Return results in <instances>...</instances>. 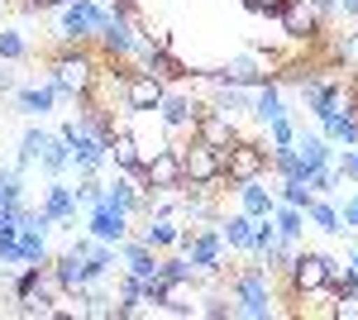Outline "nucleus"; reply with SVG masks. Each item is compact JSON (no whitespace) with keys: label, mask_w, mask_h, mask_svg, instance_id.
<instances>
[{"label":"nucleus","mask_w":358,"mask_h":320,"mask_svg":"<svg viewBox=\"0 0 358 320\" xmlns=\"http://www.w3.org/2000/svg\"><path fill=\"white\" fill-rule=\"evenodd\" d=\"M96 77H101V57L86 53L82 43L53 53V62H48V81H53L57 96H67V101H86L91 86H96Z\"/></svg>","instance_id":"1"},{"label":"nucleus","mask_w":358,"mask_h":320,"mask_svg":"<svg viewBox=\"0 0 358 320\" xmlns=\"http://www.w3.org/2000/svg\"><path fill=\"white\" fill-rule=\"evenodd\" d=\"M229 296L239 301L234 316H248V320H268L273 316V292H268V267H244L229 277Z\"/></svg>","instance_id":"2"},{"label":"nucleus","mask_w":358,"mask_h":320,"mask_svg":"<svg viewBox=\"0 0 358 320\" xmlns=\"http://www.w3.org/2000/svg\"><path fill=\"white\" fill-rule=\"evenodd\" d=\"M268 162H273V148H263V144H253V139H234V144L224 148V182H229V191L244 187V182L268 177Z\"/></svg>","instance_id":"3"},{"label":"nucleus","mask_w":358,"mask_h":320,"mask_svg":"<svg viewBox=\"0 0 358 320\" xmlns=\"http://www.w3.org/2000/svg\"><path fill=\"white\" fill-rule=\"evenodd\" d=\"M167 130V144L182 148V139H196V120H201V101L187 96V91H163V101L153 110Z\"/></svg>","instance_id":"4"},{"label":"nucleus","mask_w":358,"mask_h":320,"mask_svg":"<svg viewBox=\"0 0 358 320\" xmlns=\"http://www.w3.org/2000/svg\"><path fill=\"white\" fill-rule=\"evenodd\" d=\"M177 249H182V258H192V263H196L201 277H215V272H220V258H224L220 230H182Z\"/></svg>","instance_id":"5"},{"label":"nucleus","mask_w":358,"mask_h":320,"mask_svg":"<svg viewBox=\"0 0 358 320\" xmlns=\"http://www.w3.org/2000/svg\"><path fill=\"white\" fill-rule=\"evenodd\" d=\"M182 182H201V187H210V182H224V153L220 148H210V144H201V139H187L182 144Z\"/></svg>","instance_id":"6"},{"label":"nucleus","mask_w":358,"mask_h":320,"mask_svg":"<svg viewBox=\"0 0 358 320\" xmlns=\"http://www.w3.org/2000/svg\"><path fill=\"white\" fill-rule=\"evenodd\" d=\"M277 25H282V34H287L292 43H315V39L325 34V15H320L310 0H287L282 15H277Z\"/></svg>","instance_id":"7"},{"label":"nucleus","mask_w":358,"mask_h":320,"mask_svg":"<svg viewBox=\"0 0 358 320\" xmlns=\"http://www.w3.org/2000/svg\"><path fill=\"white\" fill-rule=\"evenodd\" d=\"M57 134L72 144V167H77V172H86V177H91V172H101V167L110 162V148H106L96 134H86L77 120H67V125H62Z\"/></svg>","instance_id":"8"},{"label":"nucleus","mask_w":358,"mask_h":320,"mask_svg":"<svg viewBox=\"0 0 358 320\" xmlns=\"http://www.w3.org/2000/svg\"><path fill=\"white\" fill-rule=\"evenodd\" d=\"M330 272H334V258H325V253H296L292 258V296L301 301V296H310V292H320L325 282H330Z\"/></svg>","instance_id":"9"},{"label":"nucleus","mask_w":358,"mask_h":320,"mask_svg":"<svg viewBox=\"0 0 358 320\" xmlns=\"http://www.w3.org/2000/svg\"><path fill=\"white\" fill-rule=\"evenodd\" d=\"M163 91L167 86L158 77H148L143 67H134V77L124 81V110H129V115H153L158 101H163Z\"/></svg>","instance_id":"10"},{"label":"nucleus","mask_w":358,"mask_h":320,"mask_svg":"<svg viewBox=\"0 0 358 320\" xmlns=\"http://www.w3.org/2000/svg\"><path fill=\"white\" fill-rule=\"evenodd\" d=\"M196 139L224 153L239 134H234V120H229V115H220V110H201V120H196Z\"/></svg>","instance_id":"11"},{"label":"nucleus","mask_w":358,"mask_h":320,"mask_svg":"<svg viewBox=\"0 0 358 320\" xmlns=\"http://www.w3.org/2000/svg\"><path fill=\"white\" fill-rule=\"evenodd\" d=\"M91 235L106 239V244H124L129 239V215L115 211V206H96L91 211Z\"/></svg>","instance_id":"12"},{"label":"nucleus","mask_w":358,"mask_h":320,"mask_svg":"<svg viewBox=\"0 0 358 320\" xmlns=\"http://www.w3.org/2000/svg\"><path fill=\"white\" fill-rule=\"evenodd\" d=\"M138 239L148 244V249H158V253H167V249H177V239H182V220H172V215H148V225H143Z\"/></svg>","instance_id":"13"},{"label":"nucleus","mask_w":358,"mask_h":320,"mask_svg":"<svg viewBox=\"0 0 358 320\" xmlns=\"http://www.w3.org/2000/svg\"><path fill=\"white\" fill-rule=\"evenodd\" d=\"M296 158H301V172L310 177V167H320V162H330L334 158V148H330V139L325 134H306V130H296Z\"/></svg>","instance_id":"14"},{"label":"nucleus","mask_w":358,"mask_h":320,"mask_svg":"<svg viewBox=\"0 0 358 320\" xmlns=\"http://www.w3.org/2000/svg\"><path fill=\"white\" fill-rule=\"evenodd\" d=\"M53 101H57L53 81H38V86H20V91H15V106H20V115H29V120H34V115L43 120V115L53 110Z\"/></svg>","instance_id":"15"},{"label":"nucleus","mask_w":358,"mask_h":320,"mask_svg":"<svg viewBox=\"0 0 358 320\" xmlns=\"http://www.w3.org/2000/svg\"><path fill=\"white\" fill-rule=\"evenodd\" d=\"M53 139H57V134L29 125V130L20 134V162H15V172H29L34 162H43V153H48V144H53Z\"/></svg>","instance_id":"16"},{"label":"nucleus","mask_w":358,"mask_h":320,"mask_svg":"<svg viewBox=\"0 0 358 320\" xmlns=\"http://www.w3.org/2000/svg\"><path fill=\"white\" fill-rule=\"evenodd\" d=\"M110 162H115V172H138L143 167V144L129 130H120L110 139Z\"/></svg>","instance_id":"17"},{"label":"nucleus","mask_w":358,"mask_h":320,"mask_svg":"<svg viewBox=\"0 0 358 320\" xmlns=\"http://www.w3.org/2000/svg\"><path fill=\"white\" fill-rule=\"evenodd\" d=\"M96 29H91V20H86V5L82 0H67L62 5V48H72V43H86Z\"/></svg>","instance_id":"18"},{"label":"nucleus","mask_w":358,"mask_h":320,"mask_svg":"<svg viewBox=\"0 0 358 320\" xmlns=\"http://www.w3.org/2000/svg\"><path fill=\"white\" fill-rule=\"evenodd\" d=\"M253 120H258V125H273L277 115H287V106H282V81H263V86H258V96H253Z\"/></svg>","instance_id":"19"},{"label":"nucleus","mask_w":358,"mask_h":320,"mask_svg":"<svg viewBox=\"0 0 358 320\" xmlns=\"http://www.w3.org/2000/svg\"><path fill=\"white\" fill-rule=\"evenodd\" d=\"M53 272H57V282L67 287V296L82 292V287H86V253H82V249H67L62 258H53Z\"/></svg>","instance_id":"20"},{"label":"nucleus","mask_w":358,"mask_h":320,"mask_svg":"<svg viewBox=\"0 0 358 320\" xmlns=\"http://www.w3.org/2000/svg\"><path fill=\"white\" fill-rule=\"evenodd\" d=\"M43 211L53 215V225H67V220L77 215V191L53 177V182H48V196H43Z\"/></svg>","instance_id":"21"},{"label":"nucleus","mask_w":358,"mask_h":320,"mask_svg":"<svg viewBox=\"0 0 358 320\" xmlns=\"http://www.w3.org/2000/svg\"><path fill=\"white\" fill-rule=\"evenodd\" d=\"M239 191V206H244V215H253V220H263V215H273V191L263 187V177L258 182H244V187H234Z\"/></svg>","instance_id":"22"},{"label":"nucleus","mask_w":358,"mask_h":320,"mask_svg":"<svg viewBox=\"0 0 358 320\" xmlns=\"http://www.w3.org/2000/svg\"><path fill=\"white\" fill-rule=\"evenodd\" d=\"M20 253H24V263H34V267L53 263V258H48V244H43V230H38L34 220H20Z\"/></svg>","instance_id":"23"},{"label":"nucleus","mask_w":358,"mask_h":320,"mask_svg":"<svg viewBox=\"0 0 358 320\" xmlns=\"http://www.w3.org/2000/svg\"><path fill=\"white\" fill-rule=\"evenodd\" d=\"M273 225H277V239L282 244H296L301 239V230H306V211H296V206H273Z\"/></svg>","instance_id":"24"},{"label":"nucleus","mask_w":358,"mask_h":320,"mask_svg":"<svg viewBox=\"0 0 358 320\" xmlns=\"http://www.w3.org/2000/svg\"><path fill=\"white\" fill-rule=\"evenodd\" d=\"M220 239L229 244V249H248L253 253V215H229V220H220Z\"/></svg>","instance_id":"25"},{"label":"nucleus","mask_w":358,"mask_h":320,"mask_svg":"<svg viewBox=\"0 0 358 320\" xmlns=\"http://www.w3.org/2000/svg\"><path fill=\"white\" fill-rule=\"evenodd\" d=\"M124 263H129L134 277H158V249H148L143 239L124 244Z\"/></svg>","instance_id":"26"},{"label":"nucleus","mask_w":358,"mask_h":320,"mask_svg":"<svg viewBox=\"0 0 358 320\" xmlns=\"http://www.w3.org/2000/svg\"><path fill=\"white\" fill-rule=\"evenodd\" d=\"M143 72H148V77H158L163 86H177V81L187 77V67H182L177 57H172V48H167V53H148V62H143Z\"/></svg>","instance_id":"27"},{"label":"nucleus","mask_w":358,"mask_h":320,"mask_svg":"<svg viewBox=\"0 0 358 320\" xmlns=\"http://www.w3.org/2000/svg\"><path fill=\"white\" fill-rule=\"evenodd\" d=\"M158 306H167L172 316H192V311H196L192 282H163V301H158Z\"/></svg>","instance_id":"28"},{"label":"nucleus","mask_w":358,"mask_h":320,"mask_svg":"<svg viewBox=\"0 0 358 320\" xmlns=\"http://www.w3.org/2000/svg\"><path fill=\"white\" fill-rule=\"evenodd\" d=\"M320 134L330 144H358V115H325L320 120Z\"/></svg>","instance_id":"29"},{"label":"nucleus","mask_w":358,"mask_h":320,"mask_svg":"<svg viewBox=\"0 0 358 320\" xmlns=\"http://www.w3.org/2000/svg\"><path fill=\"white\" fill-rule=\"evenodd\" d=\"M0 206L15 211V215H20V206H24V177H20L15 167H0Z\"/></svg>","instance_id":"30"},{"label":"nucleus","mask_w":358,"mask_h":320,"mask_svg":"<svg viewBox=\"0 0 358 320\" xmlns=\"http://www.w3.org/2000/svg\"><path fill=\"white\" fill-rule=\"evenodd\" d=\"M248 106H253V101H248L234 81H215V110H220V115H229V120H234V115H239V110H248Z\"/></svg>","instance_id":"31"},{"label":"nucleus","mask_w":358,"mask_h":320,"mask_svg":"<svg viewBox=\"0 0 358 320\" xmlns=\"http://www.w3.org/2000/svg\"><path fill=\"white\" fill-rule=\"evenodd\" d=\"M38 167H43L48 177H62V172L72 167V144H67V139L57 134L53 144H48V153H43V162H38Z\"/></svg>","instance_id":"32"},{"label":"nucleus","mask_w":358,"mask_h":320,"mask_svg":"<svg viewBox=\"0 0 358 320\" xmlns=\"http://www.w3.org/2000/svg\"><path fill=\"white\" fill-rule=\"evenodd\" d=\"M306 215H310V225H315V230H325V235H339V230H344V225H339V211H334L330 201H320V196L306 206Z\"/></svg>","instance_id":"33"},{"label":"nucleus","mask_w":358,"mask_h":320,"mask_svg":"<svg viewBox=\"0 0 358 320\" xmlns=\"http://www.w3.org/2000/svg\"><path fill=\"white\" fill-rule=\"evenodd\" d=\"M158 277L163 282H196L201 272H196L192 258H158Z\"/></svg>","instance_id":"34"},{"label":"nucleus","mask_w":358,"mask_h":320,"mask_svg":"<svg viewBox=\"0 0 358 320\" xmlns=\"http://www.w3.org/2000/svg\"><path fill=\"white\" fill-rule=\"evenodd\" d=\"M306 182H310V191H315V196H330L344 177H339V167H334V162H320V167H310V177H306Z\"/></svg>","instance_id":"35"},{"label":"nucleus","mask_w":358,"mask_h":320,"mask_svg":"<svg viewBox=\"0 0 358 320\" xmlns=\"http://www.w3.org/2000/svg\"><path fill=\"white\" fill-rule=\"evenodd\" d=\"M282 201L296 206V211H306V206L315 201V191H310V182H301V177H282Z\"/></svg>","instance_id":"36"},{"label":"nucleus","mask_w":358,"mask_h":320,"mask_svg":"<svg viewBox=\"0 0 358 320\" xmlns=\"http://www.w3.org/2000/svg\"><path fill=\"white\" fill-rule=\"evenodd\" d=\"M273 172H282V177H301L306 182V172H301V158H296V148L287 144V148H273V162H268Z\"/></svg>","instance_id":"37"},{"label":"nucleus","mask_w":358,"mask_h":320,"mask_svg":"<svg viewBox=\"0 0 358 320\" xmlns=\"http://www.w3.org/2000/svg\"><path fill=\"white\" fill-rule=\"evenodd\" d=\"M0 57H5V62H24L29 57V43L15 29H0Z\"/></svg>","instance_id":"38"},{"label":"nucleus","mask_w":358,"mask_h":320,"mask_svg":"<svg viewBox=\"0 0 358 320\" xmlns=\"http://www.w3.org/2000/svg\"><path fill=\"white\" fill-rule=\"evenodd\" d=\"M273 244H277V225H273V215L253 220V253H268Z\"/></svg>","instance_id":"39"},{"label":"nucleus","mask_w":358,"mask_h":320,"mask_svg":"<svg viewBox=\"0 0 358 320\" xmlns=\"http://www.w3.org/2000/svg\"><path fill=\"white\" fill-rule=\"evenodd\" d=\"M334 296H344V292H358V267H339L334 263V272H330V282H325Z\"/></svg>","instance_id":"40"},{"label":"nucleus","mask_w":358,"mask_h":320,"mask_svg":"<svg viewBox=\"0 0 358 320\" xmlns=\"http://www.w3.org/2000/svg\"><path fill=\"white\" fill-rule=\"evenodd\" d=\"M268 139H273V148H287V144H296V125L287 115H277L273 125H268Z\"/></svg>","instance_id":"41"},{"label":"nucleus","mask_w":358,"mask_h":320,"mask_svg":"<svg viewBox=\"0 0 358 320\" xmlns=\"http://www.w3.org/2000/svg\"><path fill=\"white\" fill-rule=\"evenodd\" d=\"M0 263H5V267H24V253H20V230H15V235H0Z\"/></svg>","instance_id":"42"},{"label":"nucleus","mask_w":358,"mask_h":320,"mask_svg":"<svg viewBox=\"0 0 358 320\" xmlns=\"http://www.w3.org/2000/svg\"><path fill=\"white\" fill-rule=\"evenodd\" d=\"M330 320H358V292H344L330 301Z\"/></svg>","instance_id":"43"},{"label":"nucleus","mask_w":358,"mask_h":320,"mask_svg":"<svg viewBox=\"0 0 358 320\" xmlns=\"http://www.w3.org/2000/svg\"><path fill=\"white\" fill-rule=\"evenodd\" d=\"M15 296H20V301H34V296H38V267L34 263H24L20 282H15Z\"/></svg>","instance_id":"44"},{"label":"nucleus","mask_w":358,"mask_h":320,"mask_svg":"<svg viewBox=\"0 0 358 320\" xmlns=\"http://www.w3.org/2000/svg\"><path fill=\"white\" fill-rule=\"evenodd\" d=\"M334 167H339V177L358 182V148H349V144H344V153H339V162H334Z\"/></svg>","instance_id":"45"},{"label":"nucleus","mask_w":358,"mask_h":320,"mask_svg":"<svg viewBox=\"0 0 358 320\" xmlns=\"http://www.w3.org/2000/svg\"><path fill=\"white\" fill-rule=\"evenodd\" d=\"M282 5H287V0H244L248 15H268V20H277V15H282Z\"/></svg>","instance_id":"46"},{"label":"nucleus","mask_w":358,"mask_h":320,"mask_svg":"<svg viewBox=\"0 0 358 320\" xmlns=\"http://www.w3.org/2000/svg\"><path fill=\"white\" fill-rule=\"evenodd\" d=\"M334 211H339L344 230H358V196H344V206H334Z\"/></svg>","instance_id":"47"},{"label":"nucleus","mask_w":358,"mask_h":320,"mask_svg":"<svg viewBox=\"0 0 358 320\" xmlns=\"http://www.w3.org/2000/svg\"><path fill=\"white\" fill-rule=\"evenodd\" d=\"M334 57H344V62H354V67H358V34L339 39V43H334Z\"/></svg>","instance_id":"48"},{"label":"nucleus","mask_w":358,"mask_h":320,"mask_svg":"<svg viewBox=\"0 0 358 320\" xmlns=\"http://www.w3.org/2000/svg\"><path fill=\"white\" fill-rule=\"evenodd\" d=\"M201 301H206V306H201V311H206V316H215V320H224V316H234V306H224L220 296H201Z\"/></svg>","instance_id":"49"},{"label":"nucleus","mask_w":358,"mask_h":320,"mask_svg":"<svg viewBox=\"0 0 358 320\" xmlns=\"http://www.w3.org/2000/svg\"><path fill=\"white\" fill-rule=\"evenodd\" d=\"M334 5H339V10H344L349 20H358V0H334Z\"/></svg>","instance_id":"50"},{"label":"nucleus","mask_w":358,"mask_h":320,"mask_svg":"<svg viewBox=\"0 0 358 320\" xmlns=\"http://www.w3.org/2000/svg\"><path fill=\"white\" fill-rule=\"evenodd\" d=\"M67 0H38V10H62Z\"/></svg>","instance_id":"51"},{"label":"nucleus","mask_w":358,"mask_h":320,"mask_svg":"<svg viewBox=\"0 0 358 320\" xmlns=\"http://www.w3.org/2000/svg\"><path fill=\"white\" fill-rule=\"evenodd\" d=\"M310 5H315L320 15H325V10H334V0H310Z\"/></svg>","instance_id":"52"},{"label":"nucleus","mask_w":358,"mask_h":320,"mask_svg":"<svg viewBox=\"0 0 358 320\" xmlns=\"http://www.w3.org/2000/svg\"><path fill=\"white\" fill-rule=\"evenodd\" d=\"M0 91H10V72H0Z\"/></svg>","instance_id":"53"},{"label":"nucleus","mask_w":358,"mask_h":320,"mask_svg":"<svg viewBox=\"0 0 358 320\" xmlns=\"http://www.w3.org/2000/svg\"><path fill=\"white\" fill-rule=\"evenodd\" d=\"M349 267H358V249H354V253H349Z\"/></svg>","instance_id":"54"},{"label":"nucleus","mask_w":358,"mask_h":320,"mask_svg":"<svg viewBox=\"0 0 358 320\" xmlns=\"http://www.w3.org/2000/svg\"><path fill=\"white\" fill-rule=\"evenodd\" d=\"M0 5H5V0H0Z\"/></svg>","instance_id":"55"}]
</instances>
